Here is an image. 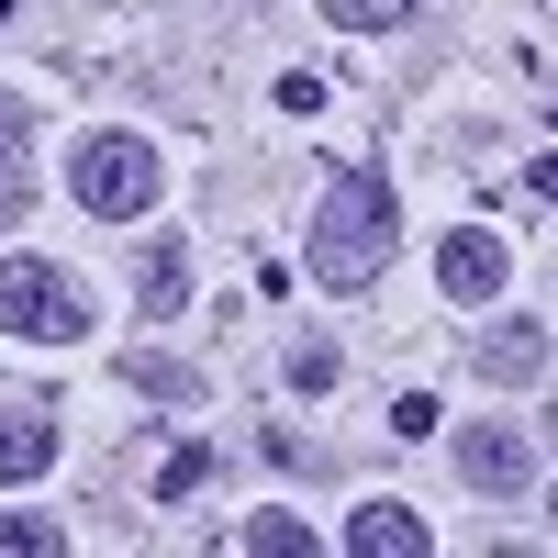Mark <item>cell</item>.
Masks as SVG:
<instances>
[{"instance_id": "2e32d148", "label": "cell", "mask_w": 558, "mask_h": 558, "mask_svg": "<svg viewBox=\"0 0 558 558\" xmlns=\"http://www.w3.org/2000/svg\"><path fill=\"white\" fill-rule=\"evenodd\" d=\"M291 391H336V347H291Z\"/></svg>"}, {"instance_id": "9a60e30c", "label": "cell", "mask_w": 558, "mask_h": 558, "mask_svg": "<svg viewBox=\"0 0 558 558\" xmlns=\"http://www.w3.org/2000/svg\"><path fill=\"white\" fill-rule=\"evenodd\" d=\"M34 213V168H23V146H0V235Z\"/></svg>"}, {"instance_id": "ba28073f", "label": "cell", "mask_w": 558, "mask_h": 558, "mask_svg": "<svg viewBox=\"0 0 558 558\" xmlns=\"http://www.w3.org/2000/svg\"><path fill=\"white\" fill-rule=\"evenodd\" d=\"M347 547L357 558H425V514H413V502H357V514H347Z\"/></svg>"}, {"instance_id": "8fae6325", "label": "cell", "mask_w": 558, "mask_h": 558, "mask_svg": "<svg viewBox=\"0 0 558 558\" xmlns=\"http://www.w3.org/2000/svg\"><path fill=\"white\" fill-rule=\"evenodd\" d=\"M123 380H134V391H157V402H202V380H191L179 357H157V347H134V357H123Z\"/></svg>"}, {"instance_id": "6da1fadb", "label": "cell", "mask_w": 558, "mask_h": 558, "mask_svg": "<svg viewBox=\"0 0 558 558\" xmlns=\"http://www.w3.org/2000/svg\"><path fill=\"white\" fill-rule=\"evenodd\" d=\"M391 235H402L391 179L380 168H336L324 202H313V279H324V291H368V279L391 268Z\"/></svg>"}, {"instance_id": "8992f818", "label": "cell", "mask_w": 558, "mask_h": 558, "mask_svg": "<svg viewBox=\"0 0 558 558\" xmlns=\"http://www.w3.org/2000/svg\"><path fill=\"white\" fill-rule=\"evenodd\" d=\"M57 470V413L45 402H0V492H23Z\"/></svg>"}, {"instance_id": "4fadbf2b", "label": "cell", "mask_w": 558, "mask_h": 558, "mask_svg": "<svg viewBox=\"0 0 558 558\" xmlns=\"http://www.w3.org/2000/svg\"><path fill=\"white\" fill-rule=\"evenodd\" d=\"M45 547H68L57 514H0V558H45Z\"/></svg>"}, {"instance_id": "5bb4252c", "label": "cell", "mask_w": 558, "mask_h": 558, "mask_svg": "<svg viewBox=\"0 0 558 558\" xmlns=\"http://www.w3.org/2000/svg\"><path fill=\"white\" fill-rule=\"evenodd\" d=\"M347 34H391V23H413V0H324Z\"/></svg>"}, {"instance_id": "7a4b0ae2", "label": "cell", "mask_w": 558, "mask_h": 558, "mask_svg": "<svg viewBox=\"0 0 558 558\" xmlns=\"http://www.w3.org/2000/svg\"><path fill=\"white\" fill-rule=\"evenodd\" d=\"M68 191H78V213H101V223H134V213H157L168 168H157V146H146V134L101 123V134H78V157H68Z\"/></svg>"}, {"instance_id": "ac0fdd59", "label": "cell", "mask_w": 558, "mask_h": 558, "mask_svg": "<svg viewBox=\"0 0 558 558\" xmlns=\"http://www.w3.org/2000/svg\"><path fill=\"white\" fill-rule=\"evenodd\" d=\"M525 191H536V202H558V157H536V168H525Z\"/></svg>"}, {"instance_id": "5b68a950", "label": "cell", "mask_w": 558, "mask_h": 558, "mask_svg": "<svg viewBox=\"0 0 558 558\" xmlns=\"http://www.w3.org/2000/svg\"><path fill=\"white\" fill-rule=\"evenodd\" d=\"M458 481L492 492V502H514V492H536V447L514 425H470V436H458Z\"/></svg>"}, {"instance_id": "277c9868", "label": "cell", "mask_w": 558, "mask_h": 558, "mask_svg": "<svg viewBox=\"0 0 558 558\" xmlns=\"http://www.w3.org/2000/svg\"><path fill=\"white\" fill-rule=\"evenodd\" d=\"M502 279H514V246H502L492 223H458V235L436 246V291H447L458 313H481V302H502Z\"/></svg>"}, {"instance_id": "3957f363", "label": "cell", "mask_w": 558, "mask_h": 558, "mask_svg": "<svg viewBox=\"0 0 558 558\" xmlns=\"http://www.w3.org/2000/svg\"><path fill=\"white\" fill-rule=\"evenodd\" d=\"M0 324L34 347H78L89 336V291L68 268H45V257H0Z\"/></svg>"}, {"instance_id": "30bf717a", "label": "cell", "mask_w": 558, "mask_h": 558, "mask_svg": "<svg viewBox=\"0 0 558 558\" xmlns=\"http://www.w3.org/2000/svg\"><path fill=\"white\" fill-rule=\"evenodd\" d=\"M235 547H246V558H302V547H313V525H302V514H246V525H235Z\"/></svg>"}, {"instance_id": "9c48e42d", "label": "cell", "mask_w": 558, "mask_h": 558, "mask_svg": "<svg viewBox=\"0 0 558 558\" xmlns=\"http://www.w3.org/2000/svg\"><path fill=\"white\" fill-rule=\"evenodd\" d=\"M134 302H146L157 324L191 302V246H146V268H134Z\"/></svg>"}, {"instance_id": "7c38bea8", "label": "cell", "mask_w": 558, "mask_h": 558, "mask_svg": "<svg viewBox=\"0 0 558 558\" xmlns=\"http://www.w3.org/2000/svg\"><path fill=\"white\" fill-rule=\"evenodd\" d=\"M202 481H213V447H168L157 458V502H191Z\"/></svg>"}, {"instance_id": "e0dca14e", "label": "cell", "mask_w": 558, "mask_h": 558, "mask_svg": "<svg viewBox=\"0 0 558 558\" xmlns=\"http://www.w3.org/2000/svg\"><path fill=\"white\" fill-rule=\"evenodd\" d=\"M391 436H436V391H402L391 402Z\"/></svg>"}, {"instance_id": "52a82bcc", "label": "cell", "mask_w": 558, "mask_h": 558, "mask_svg": "<svg viewBox=\"0 0 558 558\" xmlns=\"http://www.w3.org/2000/svg\"><path fill=\"white\" fill-rule=\"evenodd\" d=\"M536 368H547V324H536V313H492V324H481V380L525 391Z\"/></svg>"}]
</instances>
